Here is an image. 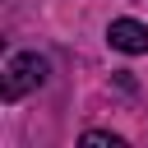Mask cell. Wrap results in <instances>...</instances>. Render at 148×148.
<instances>
[{
	"instance_id": "3957f363",
	"label": "cell",
	"mask_w": 148,
	"mask_h": 148,
	"mask_svg": "<svg viewBox=\"0 0 148 148\" xmlns=\"http://www.w3.org/2000/svg\"><path fill=\"white\" fill-rule=\"evenodd\" d=\"M83 143H102V148H120V134H102V130H88Z\"/></svg>"
},
{
	"instance_id": "6da1fadb",
	"label": "cell",
	"mask_w": 148,
	"mask_h": 148,
	"mask_svg": "<svg viewBox=\"0 0 148 148\" xmlns=\"http://www.w3.org/2000/svg\"><path fill=\"white\" fill-rule=\"evenodd\" d=\"M42 79H46V60H42L37 51H18V56H9V65H5L0 97H5V102H18V97L32 92Z\"/></svg>"
},
{
	"instance_id": "7a4b0ae2",
	"label": "cell",
	"mask_w": 148,
	"mask_h": 148,
	"mask_svg": "<svg viewBox=\"0 0 148 148\" xmlns=\"http://www.w3.org/2000/svg\"><path fill=\"white\" fill-rule=\"evenodd\" d=\"M106 42H111L116 51H125V56H143V51H148V28L134 23V18H116V23L106 28Z\"/></svg>"
}]
</instances>
